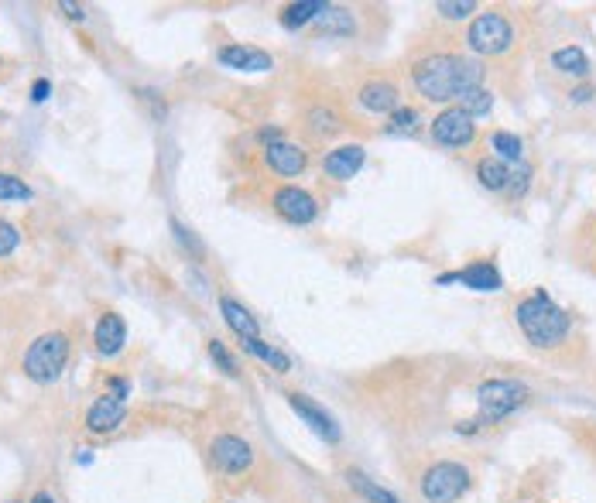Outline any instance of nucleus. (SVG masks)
Segmentation results:
<instances>
[{
  "instance_id": "obj_1",
  "label": "nucleus",
  "mask_w": 596,
  "mask_h": 503,
  "mask_svg": "<svg viewBox=\"0 0 596 503\" xmlns=\"http://www.w3.org/2000/svg\"><path fill=\"white\" fill-rule=\"evenodd\" d=\"M415 86L432 103H453L484 83V66L463 55H429L415 62Z\"/></svg>"
},
{
  "instance_id": "obj_2",
  "label": "nucleus",
  "mask_w": 596,
  "mask_h": 503,
  "mask_svg": "<svg viewBox=\"0 0 596 503\" xmlns=\"http://www.w3.org/2000/svg\"><path fill=\"white\" fill-rule=\"evenodd\" d=\"M514 319H518L521 332L528 336L531 346H538V350H552V346H559V343L569 336V329H573L569 312L555 305L542 288H538L535 295H528V298L518 302Z\"/></svg>"
},
{
  "instance_id": "obj_3",
  "label": "nucleus",
  "mask_w": 596,
  "mask_h": 503,
  "mask_svg": "<svg viewBox=\"0 0 596 503\" xmlns=\"http://www.w3.org/2000/svg\"><path fill=\"white\" fill-rule=\"evenodd\" d=\"M69 336L66 332H45L24 353V377L35 384H52L66 370Z\"/></svg>"
},
{
  "instance_id": "obj_4",
  "label": "nucleus",
  "mask_w": 596,
  "mask_h": 503,
  "mask_svg": "<svg viewBox=\"0 0 596 503\" xmlns=\"http://www.w3.org/2000/svg\"><path fill=\"white\" fill-rule=\"evenodd\" d=\"M469 490V469L460 462H436L421 476L425 503H456Z\"/></svg>"
},
{
  "instance_id": "obj_5",
  "label": "nucleus",
  "mask_w": 596,
  "mask_h": 503,
  "mask_svg": "<svg viewBox=\"0 0 596 503\" xmlns=\"http://www.w3.org/2000/svg\"><path fill=\"white\" fill-rule=\"evenodd\" d=\"M528 401V387L518 380H486L477 391V404H480V421H501L510 411H518Z\"/></svg>"
},
{
  "instance_id": "obj_6",
  "label": "nucleus",
  "mask_w": 596,
  "mask_h": 503,
  "mask_svg": "<svg viewBox=\"0 0 596 503\" xmlns=\"http://www.w3.org/2000/svg\"><path fill=\"white\" fill-rule=\"evenodd\" d=\"M466 45L477 55H504L510 45H514V28H510V21L504 14L486 11L480 18H473L469 31H466Z\"/></svg>"
},
{
  "instance_id": "obj_7",
  "label": "nucleus",
  "mask_w": 596,
  "mask_h": 503,
  "mask_svg": "<svg viewBox=\"0 0 596 503\" xmlns=\"http://www.w3.org/2000/svg\"><path fill=\"white\" fill-rule=\"evenodd\" d=\"M209 459L226 476H241V473H250L254 466V449L241 435H216L209 445Z\"/></svg>"
},
{
  "instance_id": "obj_8",
  "label": "nucleus",
  "mask_w": 596,
  "mask_h": 503,
  "mask_svg": "<svg viewBox=\"0 0 596 503\" xmlns=\"http://www.w3.org/2000/svg\"><path fill=\"white\" fill-rule=\"evenodd\" d=\"M432 137H436V144H442V148H466L477 137V124L460 107H449L432 120Z\"/></svg>"
},
{
  "instance_id": "obj_9",
  "label": "nucleus",
  "mask_w": 596,
  "mask_h": 503,
  "mask_svg": "<svg viewBox=\"0 0 596 503\" xmlns=\"http://www.w3.org/2000/svg\"><path fill=\"white\" fill-rule=\"evenodd\" d=\"M274 213L291 223V226H309L312 219L319 216V206H315V199L306 192V189H298V185H282L278 192H274Z\"/></svg>"
},
{
  "instance_id": "obj_10",
  "label": "nucleus",
  "mask_w": 596,
  "mask_h": 503,
  "mask_svg": "<svg viewBox=\"0 0 596 503\" xmlns=\"http://www.w3.org/2000/svg\"><path fill=\"white\" fill-rule=\"evenodd\" d=\"M288 408L302 418V421H306V425H309V428L319 438H326V442H332V445L343 438L339 425H336V418H332L330 411L322 408V404H315L312 397H306V394H298V391H295V394H288Z\"/></svg>"
},
{
  "instance_id": "obj_11",
  "label": "nucleus",
  "mask_w": 596,
  "mask_h": 503,
  "mask_svg": "<svg viewBox=\"0 0 596 503\" xmlns=\"http://www.w3.org/2000/svg\"><path fill=\"white\" fill-rule=\"evenodd\" d=\"M124 418H127V404L120 397L103 394L96 397L93 408L86 411V428L93 435H110V432H117L124 425Z\"/></svg>"
},
{
  "instance_id": "obj_12",
  "label": "nucleus",
  "mask_w": 596,
  "mask_h": 503,
  "mask_svg": "<svg viewBox=\"0 0 596 503\" xmlns=\"http://www.w3.org/2000/svg\"><path fill=\"white\" fill-rule=\"evenodd\" d=\"M265 161L271 165V172H278V175H302L306 172V165H309V154L302 151L298 144H291V141H271L265 148Z\"/></svg>"
},
{
  "instance_id": "obj_13",
  "label": "nucleus",
  "mask_w": 596,
  "mask_h": 503,
  "mask_svg": "<svg viewBox=\"0 0 596 503\" xmlns=\"http://www.w3.org/2000/svg\"><path fill=\"white\" fill-rule=\"evenodd\" d=\"M363 161H367V151L360 144H343V148H336V151H330L322 158V168L336 182H350L363 168Z\"/></svg>"
},
{
  "instance_id": "obj_14",
  "label": "nucleus",
  "mask_w": 596,
  "mask_h": 503,
  "mask_svg": "<svg viewBox=\"0 0 596 503\" xmlns=\"http://www.w3.org/2000/svg\"><path fill=\"white\" fill-rule=\"evenodd\" d=\"M220 62L226 69H237V72H267L274 66L267 52L250 48V45H226V48H220Z\"/></svg>"
},
{
  "instance_id": "obj_15",
  "label": "nucleus",
  "mask_w": 596,
  "mask_h": 503,
  "mask_svg": "<svg viewBox=\"0 0 596 503\" xmlns=\"http://www.w3.org/2000/svg\"><path fill=\"white\" fill-rule=\"evenodd\" d=\"M360 107L371 113H395L401 107V93L388 79H371L360 86Z\"/></svg>"
},
{
  "instance_id": "obj_16",
  "label": "nucleus",
  "mask_w": 596,
  "mask_h": 503,
  "mask_svg": "<svg viewBox=\"0 0 596 503\" xmlns=\"http://www.w3.org/2000/svg\"><path fill=\"white\" fill-rule=\"evenodd\" d=\"M93 339H96V350L103 353V356H117V353L124 350V343H127V322H124L117 312H107V315L96 322Z\"/></svg>"
},
{
  "instance_id": "obj_17",
  "label": "nucleus",
  "mask_w": 596,
  "mask_h": 503,
  "mask_svg": "<svg viewBox=\"0 0 596 503\" xmlns=\"http://www.w3.org/2000/svg\"><path fill=\"white\" fill-rule=\"evenodd\" d=\"M456 281L473 288V291H501V288H504L501 271L490 261H477V264H469V267H463V271H456Z\"/></svg>"
},
{
  "instance_id": "obj_18",
  "label": "nucleus",
  "mask_w": 596,
  "mask_h": 503,
  "mask_svg": "<svg viewBox=\"0 0 596 503\" xmlns=\"http://www.w3.org/2000/svg\"><path fill=\"white\" fill-rule=\"evenodd\" d=\"M220 312H223V319H226V326L233 329L241 339H261V336H257V322H254V315H250V312H247L241 302H233V298H223Z\"/></svg>"
},
{
  "instance_id": "obj_19",
  "label": "nucleus",
  "mask_w": 596,
  "mask_h": 503,
  "mask_svg": "<svg viewBox=\"0 0 596 503\" xmlns=\"http://www.w3.org/2000/svg\"><path fill=\"white\" fill-rule=\"evenodd\" d=\"M552 66H555V72H562V76H576V79L590 76V59H586V52H583L579 45H566V48H559V52L552 55Z\"/></svg>"
},
{
  "instance_id": "obj_20",
  "label": "nucleus",
  "mask_w": 596,
  "mask_h": 503,
  "mask_svg": "<svg viewBox=\"0 0 596 503\" xmlns=\"http://www.w3.org/2000/svg\"><path fill=\"white\" fill-rule=\"evenodd\" d=\"M477 178H480V185L490 189V192H504V189L510 185V168L501 161V158H480Z\"/></svg>"
},
{
  "instance_id": "obj_21",
  "label": "nucleus",
  "mask_w": 596,
  "mask_h": 503,
  "mask_svg": "<svg viewBox=\"0 0 596 503\" xmlns=\"http://www.w3.org/2000/svg\"><path fill=\"white\" fill-rule=\"evenodd\" d=\"M315 24H319L326 35H354L356 31L354 14H350V11H343V7H332V4L322 7V14L315 18Z\"/></svg>"
},
{
  "instance_id": "obj_22",
  "label": "nucleus",
  "mask_w": 596,
  "mask_h": 503,
  "mask_svg": "<svg viewBox=\"0 0 596 503\" xmlns=\"http://www.w3.org/2000/svg\"><path fill=\"white\" fill-rule=\"evenodd\" d=\"M322 0H302V4H288L285 11H282V24L285 28H302V24H309V21H315L319 14H322Z\"/></svg>"
},
{
  "instance_id": "obj_23",
  "label": "nucleus",
  "mask_w": 596,
  "mask_h": 503,
  "mask_svg": "<svg viewBox=\"0 0 596 503\" xmlns=\"http://www.w3.org/2000/svg\"><path fill=\"white\" fill-rule=\"evenodd\" d=\"M243 350L250 353V356H257L261 363H267V367H274L278 373H288L291 370V360H288L282 350H274V346H267V343H261V339H241Z\"/></svg>"
},
{
  "instance_id": "obj_24",
  "label": "nucleus",
  "mask_w": 596,
  "mask_h": 503,
  "mask_svg": "<svg viewBox=\"0 0 596 503\" xmlns=\"http://www.w3.org/2000/svg\"><path fill=\"white\" fill-rule=\"evenodd\" d=\"M347 480H350V486H354L360 497H367L371 503H401L395 493H391V490L377 486L371 476H363V473H356V469H350V473H347Z\"/></svg>"
},
{
  "instance_id": "obj_25",
  "label": "nucleus",
  "mask_w": 596,
  "mask_h": 503,
  "mask_svg": "<svg viewBox=\"0 0 596 503\" xmlns=\"http://www.w3.org/2000/svg\"><path fill=\"white\" fill-rule=\"evenodd\" d=\"M490 148L497 151L501 161H521V154H525V141H521L518 134H510V131H494L490 134Z\"/></svg>"
},
{
  "instance_id": "obj_26",
  "label": "nucleus",
  "mask_w": 596,
  "mask_h": 503,
  "mask_svg": "<svg viewBox=\"0 0 596 503\" xmlns=\"http://www.w3.org/2000/svg\"><path fill=\"white\" fill-rule=\"evenodd\" d=\"M309 127L315 137H332V134L339 131L343 124H339V113L336 110H326V107H315L309 113Z\"/></svg>"
},
{
  "instance_id": "obj_27",
  "label": "nucleus",
  "mask_w": 596,
  "mask_h": 503,
  "mask_svg": "<svg viewBox=\"0 0 596 503\" xmlns=\"http://www.w3.org/2000/svg\"><path fill=\"white\" fill-rule=\"evenodd\" d=\"M490 107H494V96L484 86L469 89V93L460 96V110L469 113V117H484V113H490Z\"/></svg>"
},
{
  "instance_id": "obj_28",
  "label": "nucleus",
  "mask_w": 596,
  "mask_h": 503,
  "mask_svg": "<svg viewBox=\"0 0 596 503\" xmlns=\"http://www.w3.org/2000/svg\"><path fill=\"white\" fill-rule=\"evenodd\" d=\"M421 124L419 110L415 107H397L391 113V124H388V134H415Z\"/></svg>"
},
{
  "instance_id": "obj_29",
  "label": "nucleus",
  "mask_w": 596,
  "mask_h": 503,
  "mask_svg": "<svg viewBox=\"0 0 596 503\" xmlns=\"http://www.w3.org/2000/svg\"><path fill=\"white\" fill-rule=\"evenodd\" d=\"M28 199H31V189L21 178L0 172V202H28Z\"/></svg>"
},
{
  "instance_id": "obj_30",
  "label": "nucleus",
  "mask_w": 596,
  "mask_h": 503,
  "mask_svg": "<svg viewBox=\"0 0 596 503\" xmlns=\"http://www.w3.org/2000/svg\"><path fill=\"white\" fill-rule=\"evenodd\" d=\"M436 11H439L442 18H449V21H463V18H469L477 11V4L473 0H439Z\"/></svg>"
},
{
  "instance_id": "obj_31",
  "label": "nucleus",
  "mask_w": 596,
  "mask_h": 503,
  "mask_svg": "<svg viewBox=\"0 0 596 503\" xmlns=\"http://www.w3.org/2000/svg\"><path fill=\"white\" fill-rule=\"evenodd\" d=\"M209 356H213V363H216V367H220L226 377H237V373H241L237 360H233V353L226 350L220 339H213V343H209Z\"/></svg>"
},
{
  "instance_id": "obj_32",
  "label": "nucleus",
  "mask_w": 596,
  "mask_h": 503,
  "mask_svg": "<svg viewBox=\"0 0 596 503\" xmlns=\"http://www.w3.org/2000/svg\"><path fill=\"white\" fill-rule=\"evenodd\" d=\"M18 243H21L18 226H14V223H7V219H0V257L14 254V250H18Z\"/></svg>"
},
{
  "instance_id": "obj_33",
  "label": "nucleus",
  "mask_w": 596,
  "mask_h": 503,
  "mask_svg": "<svg viewBox=\"0 0 596 503\" xmlns=\"http://www.w3.org/2000/svg\"><path fill=\"white\" fill-rule=\"evenodd\" d=\"M172 230H176V237L182 243H185V247H192V254H202V247H199V240L196 237H192V233H189V230H185V226H182V223H178V219H172Z\"/></svg>"
},
{
  "instance_id": "obj_34",
  "label": "nucleus",
  "mask_w": 596,
  "mask_h": 503,
  "mask_svg": "<svg viewBox=\"0 0 596 503\" xmlns=\"http://www.w3.org/2000/svg\"><path fill=\"white\" fill-rule=\"evenodd\" d=\"M59 11H66L69 21H83V18H86V11H83L79 4H72V0H59Z\"/></svg>"
},
{
  "instance_id": "obj_35",
  "label": "nucleus",
  "mask_w": 596,
  "mask_h": 503,
  "mask_svg": "<svg viewBox=\"0 0 596 503\" xmlns=\"http://www.w3.org/2000/svg\"><path fill=\"white\" fill-rule=\"evenodd\" d=\"M48 93H52V83H48V79H38V83L31 86V100H35V103H45Z\"/></svg>"
},
{
  "instance_id": "obj_36",
  "label": "nucleus",
  "mask_w": 596,
  "mask_h": 503,
  "mask_svg": "<svg viewBox=\"0 0 596 503\" xmlns=\"http://www.w3.org/2000/svg\"><path fill=\"white\" fill-rule=\"evenodd\" d=\"M110 391H113V397H120V401H124V397H127V391H131V387H127V380H120V377H113V380H110Z\"/></svg>"
},
{
  "instance_id": "obj_37",
  "label": "nucleus",
  "mask_w": 596,
  "mask_h": 503,
  "mask_svg": "<svg viewBox=\"0 0 596 503\" xmlns=\"http://www.w3.org/2000/svg\"><path fill=\"white\" fill-rule=\"evenodd\" d=\"M590 96H593V89H590V86H583V89H573V100H576V103H586V100H590Z\"/></svg>"
},
{
  "instance_id": "obj_38",
  "label": "nucleus",
  "mask_w": 596,
  "mask_h": 503,
  "mask_svg": "<svg viewBox=\"0 0 596 503\" xmlns=\"http://www.w3.org/2000/svg\"><path fill=\"white\" fill-rule=\"evenodd\" d=\"M76 462H83V466H89V462H93V452H89V449H83V452L76 456Z\"/></svg>"
},
{
  "instance_id": "obj_39",
  "label": "nucleus",
  "mask_w": 596,
  "mask_h": 503,
  "mask_svg": "<svg viewBox=\"0 0 596 503\" xmlns=\"http://www.w3.org/2000/svg\"><path fill=\"white\" fill-rule=\"evenodd\" d=\"M31 503H55V500H52L48 493H35V497H31Z\"/></svg>"
}]
</instances>
